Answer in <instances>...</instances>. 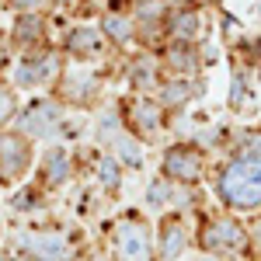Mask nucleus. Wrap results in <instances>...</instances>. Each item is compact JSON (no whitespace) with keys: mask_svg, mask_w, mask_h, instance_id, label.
Instances as JSON below:
<instances>
[{"mask_svg":"<svg viewBox=\"0 0 261 261\" xmlns=\"http://www.w3.org/2000/svg\"><path fill=\"white\" fill-rule=\"evenodd\" d=\"M254 56L261 60V35H258V42H254Z\"/></svg>","mask_w":261,"mask_h":261,"instance_id":"2f4dec72","label":"nucleus"},{"mask_svg":"<svg viewBox=\"0 0 261 261\" xmlns=\"http://www.w3.org/2000/svg\"><path fill=\"white\" fill-rule=\"evenodd\" d=\"M167 199H171V188H167V181H153V185H150V192H146V202L157 209V205H164Z\"/></svg>","mask_w":261,"mask_h":261,"instance_id":"a878e982","label":"nucleus"},{"mask_svg":"<svg viewBox=\"0 0 261 261\" xmlns=\"http://www.w3.org/2000/svg\"><path fill=\"white\" fill-rule=\"evenodd\" d=\"M108 146H112L115 161L125 164V167H140V164H143V140L129 136V129H122V133H119L112 143H108Z\"/></svg>","mask_w":261,"mask_h":261,"instance_id":"a211bd4d","label":"nucleus"},{"mask_svg":"<svg viewBox=\"0 0 261 261\" xmlns=\"http://www.w3.org/2000/svg\"><path fill=\"white\" fill-rule=\"evenodd\" d=\"M14 112H18V101H14V94H11V87L0 84V125H7Z\"/></svg>","mask_w":261,"mask_h":261,"instance_id":"393cba45","label":"nucleus"},{"mask_svg":"<svg viewBox=\"0 0 261 261\" xmlns=\"http://www.w3.org/2000/svg\"><path fill=\"white\" fill-rule=\"evenodd\" d=\"M136 24V39L150 42L164 24H167V11H164V0H136V11L129 14Z\"/></svg>","mask_w":261,"mask_h":261,"instance_id":"9b49d317","label":"nucleus"},{"mask_svg":"<svg viewBox=\"0 0 261 261\" xmlns=\"http://www.w3.org/2000/svg\"><path fill=\"white\" fill-rule=\"evenodd\" d=\"M195 94V84H188V77H171L161 84V105H185V101Z\"/></svg>","mask_w":261,"mask_h":261,"instance_id":"4be33fe9","label":"nucleus"},{"mask_svg":"<svg viewBox=\"0 0 261 261\" xmlns=\"http://www.w3.org/2000/svg\"><path fill=\"white\" fill-rule=\"evenodd\" d=\"M70 171H73V157L63 150V146H56V150H49L45 157H42L39 164V174H42V185H49V188H56V185H63V181L70 178Z\"/></svg>","mask_w":261,"mask_h":261,"instance_id":"4468645a","label":"nucleus"},{"mask_svg":"<svg viewBox=\"0 0 261 261\" xmlns=\"http://www.w3.org/2000/svg\"><path fill=\"white\" fill-rule=\"evenodd\" d=\"M63 49H66V56H73V60H98L101 53H105V35H101L94 24H77V28L66 32Z\"/></svg>","mask_w":261,"mask_h":261,"instance_id":"9d476101","label":"nucleus"},{"mask_svg":"<svg viewBox=\"0 0 261 261\" xmlns=\"http://www.w3.org/2000/svg\"><path fill=\"white\" fill-rule=\"evenodd\" d=\"M94 91H98V77H91V73H66V81H63V98L70 105H87L94 98Z\"/></svg>","mask_w":261,"mask_h":261,"instance_id":"f3484780","label":"nucleus"},{"mask_svg":"<svg viewBox=\"0 0 261 261\" xmlns=\"http://www.w3.org/2000/svg\"><path fill=\"white\" fill-rule=\"evenodd\" d=\"M35 199H39V192H24V195L14 199V205H18V209H28V205H35Z\"/></svg>","mask_w":261,"mask_h":261,"instance_id":"c756f323","label":"nucleus"},{"mask_svg":"<svg viewBox=\"0 0 261 261\" xmlns=\"http://www.w3.org/2000/svg\"><path fill=\"white\" fill-rule=\"evenodd\" d=\"M205 4H213V0H181V7H195V11L205 7Z\"/></svg>","mask_w":261,"mask_h":261,"instance_id":"7c9ffc66","label":"nucleus"},{"mask_svg":"<svg viewBox=\"0 0 261 261\" xmlns=\"http://www.w3.org/2000/svg\"><path fill=\"white\" fill-rule=\"evenodd\" d=\"M45 4H49V0H11V7L21 11V14H39Z\"/></svg>","mask_w":261,"mask_h":261,"instance_id":"bb28decb","label":"nucleus"},{"mask_svg":"<svg viewBox=\"0 0 261 261\" xmlns=\"http://www.w3.org/2000/svg\"><path fill=\"white\" fill-rule=\"evenodd\" d=\"M56 77H60V53H53V49L28 53V56H24V60L14 66V84H18V87L53 84Z\"/></svg>","mask_w":261,"mask_h":261,"instance_id":"0eeeda50","label":"nucleus"},{"mask_svg":"<svg viewBox=\"0 0 261 261\" xmlns=\"http://www.w3.org/2000/svg\"><path fill=\"white\" fill-rule=\"evenodd\" d=\"M244 244H247V230L237 216H213L199 230V247L209 254H230V251H241Z\"/></svg>","mask_w":261,"mask_h":261,"instance_id":"f03ea898","label":"nucleus"},{"mask_svg":"<svg viewBox=\"0 0 261 261\" xmlns=\"http://www.w3.org/2000/svg\"><path fill=\"white\" fill-rule=\"evenodd\" d=\"M244 98H247V87H244V77H233V87H230V105L241 108Z\"/></svg>","mask_w":261,"mask_h":261,"instance_id":"cd10ccee","label":"nucleus"},{"mask_svg":"<svg viewBox=\"0 0 261 261\" xmlns=\"http://www.w3.org/2000/svg\"><path fill=\"white\" fill-rule=\"evenodd\" d=\"M247 244H254V254L261 258V220L251 226V241H247Z\"/></svg>","mask_w":261,"mask_h":261,"instance_id":"c85d7f7f","label":"nucleus"},{"mask_svg":"<svg viewBox=\"0 0 261 261\" xmlns=\"http://www.w3.org/2000/svg\"><path fill=\"white\" fill-rule=\"evenodd\" d=\"M115 261H153V237H150V226L143 220H122L115 226Z\"/></svg>","mask_w":261,"mask_h":261,"instance_id":"7ed1b4c3","label":"nucleus"},{"mask_svg":"<svg viewBox=\"0 0 261 261\" xmlns=\"http://www.w3.org/2000/svg\"><path fill=\"white\" fill-rule=\"evenodd\" d=\"M254 11H258V18H261V0H258V7H254Z\"/></svg>","mask_w":261,"mask_h":261,"instance_id":"72a5a7b5","label":"nucleus"},{"mask_svg":"<svg viewBox=\"0 0 261 261\" xmlns=\"http://www.w3.org/2000/svg\"><path fill=\"white\" fill-rule=\"evenodd\" d=\"M129 81H133L136 91H150V87H157V60H153L150 53L136 56L133 66H129Z\"/></svg>","mask_w":261,"mask_h":261,"instance_id":"6ab92c4d","label":"nucleus"},{"mask_svg":"<svg viewBox=\"0 0 261 261\" xmlns=\"http://www.w3.org/2000/svg\"><path fill=\"white\" fill-rule=\"evenodd\" d=\"M185 247H188V233H185V226H181L178 216H167L161 223V247H157V254L164 261H174L185 254Z\"/></svg>","mask_w":261,"mask_h":261,"instance_id":"ddd939ff","label":"nucleus"},{"mask_svg":"<svg viewBox=\"0 0 261 261\" xmlns=\"http://www.w3.org/2000/svg\"><path fill=\"white\" fill-rule=\"evenodd\" d=\"M233 161L251 164V167H258V171H261V133L247 129V133L237 136V143H233Z\"/></svg>","mask_w":261,"mask_h":261,"instance_id":"aec40b11","label":"nucleus"},{"mask_svg":"<svg viewBox=\"0 0 261 261\" xmlns=\"http://www.w3.org/2000/svg\"><path fill=\"white\" fill-rule=\"evenodd\" d=\"M164 105L150 98H133L125 101V129L129 133H136L140 140H153V136H161L164 133Z\"/></svg>","mask_w":261,"mask_h":261,"instance_id":"39448f33","label":"nucleus"},{"mask_svg":"<svg viewBox=\"0 0 261 261\" xmlns=\"http://www.w3.org/2000/svg\"><path fill=\"white\" fill-rule=\"evenodd\" d=\"M14 42H21V45H39L42 35H45V21L39 18V14H21L18 21H14Z\"/></svg>","mask_w":261,"mask_h":261,"instance_id":"412c9836","label":"nucleus"},{"mask_svg":"<svg viewBox=\"0 0 261 261\" xmlns=\"http://www.w3.org/2000/svg\"><path fill=\"white\" fill-rule=\"evenodd\" d=\"M98 181L105 185V188H119V181H122V164L115 161V157H101V161H98Z\"/></svg>","mask_w":261,"mask_h":261,"instance_id":"b1692460","label":"nucleus"},{"mask_svg":"<svg viewBox=\"0 0 261 261\" xmlns=\"http://www.w3.org/2000/svg\"><path fill=\"white\" fill-rule=\"evenodd\" d=\"M21 247L32 261H66L70 258V241L66 233L56 226H45V230H32L21 237Z\"/></svg>","mask_w":261,"mask_h":261,"instance_id":"6e6552de","label":"nucleus"},{"mask_svg":"<svg viewBox=\"0 0 261 261\" xmlns=\"http://www.w3.org/2000/svg\"><path fill=\"white\" fill-rule=\"evenodd\" d=\"M32 164V146L21 133H0V181H18Z\"/></svg>","mask_w":261,"mask_h":261,"instance_id":"1a4fd4ad","label":"nucleus"},{"mask_svg":"<svg viewBox=\"0 0 261 261\" xmlns=\"http://www.w3.org/2000/svg\"><path fill=\"white\" fill-rule=\"evenodd\" d=\"M101 35L112 42V45H125V42L136 39V24H133L129 14L112 11V14H105V21H101Z\"/></svg>","mask_w":261,"mask_h":261,"instance_id":"dca6fc26","label":"nucleus"},{"mask_svg":"<svg viewBox=\"0 0 261 261\" xmlns=\"http://www.w3.org/2000/svg\"><path fill=\"white\" fill-rule=\"evenodd\" d=\"M164 63L174 70V77H192L199 70V53L192 49V42H171L164 53Z\"/></svg>","mask_w":261,"mask_h":261,"instance_id":"2eb2a0df","label":"nucleus"},{"mask_svg":"<svg viewBox=\"0 0 261 261\" xmlns=\"http://www.w3.org/2000/svg\"><path fill=\"white\" fill-rule=\"evenodd\" d=\"M81 261H101V258H94V254H87V258H81Z\"/></svg>","mask_w":261,"mask_h":261,"instance_id":"473e14b6","label":"nucleus"},{"mask_svg":"<svg viewBox=\"0 0 261 261\" xmlns=\"http://www.w3.org/2000/svg\"><path fill=\"white\" fill-rule=\"evenodd\" d=\"M216 192L230 209H261V171L241 161L223 164Z\"/></svg>","mask_w":261,"mask_h":261,"instance_id":"f257e3e1","label":"nucleus"},{"mask_svg":"<svg viewBox=\"0 0 261 261\" xmlns=\"http://www.w3.org/2000/svg\"><path fill=\"white\" fill-rule=\"evenodd\" d=\"M94 129H98L101 143H112L122 133V112H101L98 122H94Z\"/></svg>","mask_w":261,"mask_h":261,"instance_id":"5701e85b","label":"nucleus"},{"mask_svg":"<svg viewBox=\"0 0 261 261\" xmlns=\"http://www.w3.org/2000/svg\"><path fill=\"white\" fill-rule=\"evenodd\" d=\"M63 119H66V112H63L60 101H32L28 108H24V115H21V129L28 133V136H39V140H49V136H56L60 133Z\"/></svg>","mask_w":261,"mask_h":261,"instance_id":"423d86ee","label":"nucleus"},{"mask_svg":"<svg viewBox=\"0 0 261 261\" xmlns=\"http://www.w3.org/2000/svg\"><path fill=\"white\" fill-rule=\"evenodd\" d=\"M167 35L171 42H195L202 35V14L195 7H178V11H171L167 14Z\"/></svg>","mask_w":261,"mask_h":261,"instance_id":"f8f14e48","label":"nucleus"},{"mask_svg":"<svg viewBox=\"0 0 261 261\" xmlns=\"http://www.w3.org/2000/svg\"><path fill=\"white\" fill-rule=\"evenodd\" d=\"M0 261H11V258H7V254H0Z\"/></svg>","mask_w":261,"mask_h":261,"instance_id":"f704fd0d","label":"nucleus"},{"mask_svg":"<svg viewBox=\"0 0 261 261\" xmlns=\"http://www.w3.org/2000/svg\"><path fill=\"white\" fill-rule=\"evenodd\" d=\"M161 167H164V178L167 181H174V185H195L202 178V171H205V157H202L199 146L178 143V146H167Z\"/></svg>","mask_w":261,"mask_h":261,"instance_id":"20e7f679","label":"nucleus"}]
</instances>
